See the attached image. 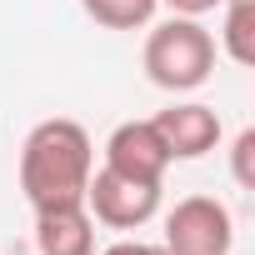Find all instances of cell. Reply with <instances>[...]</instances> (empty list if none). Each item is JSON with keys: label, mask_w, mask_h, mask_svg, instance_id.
<instances>
[{"label": "cell", "mask_w": 255, "mask_h": 255, "mask_svg": "<svg viewBox=\"0 0 255 255\" xmlns=\"http://www.w3.org/2000/svg\"><path fill=\"white\" fill-rule=\"evenodd\" d=\"M95 170V145L80 120H40L20 145V190L30 210L50 205H85V185Z\"/></svg>", "instance_id": "6da1fadb"}, {"label": "cell", "mask_w": 255, "mask_h": 255, "mask_svg": "<svg viewBox=\"0 0 255 255\" xmlns=\"http://www.w3.org/2000/svg\"><path fill=\"white\" fill-rule=\"evenodd\" d=\"M215 55H220V45L195 15H170V20L150 25L140 65H145V80L155 90L185 95V90H200L215 75Z\"/></svg>", "instance_id": "7a4b0ae2"}, {"label": "cell", "mask_w": 255, "mask_h": 255, "mask_svg": "<svg viewBox=\"0 0 255 255\" xmlns=\"http://www.w3.org/2000/svg\"><path fill=\"white\" fill-rule=\"evenodd\" d=\"M170 255H230L235 245V220L230 205L215 195H185L165 215V240Z\"/></svg>", "instance_id": "3957f363"}, {"label": "cell", "mask_w": 255, "mask_h": 255, "mask_svg": "<svg viewBox=\"0 0 255 255\" xmlns=\"http://www.w3.org/2000/svg\"><path fill=\"white\" fill-rule=\"evenodd\" d=\"M85 210L95 225H110V230H140L160 215V185L150 180H130V175H115V170H90V185H85Z\"/></svg>", "instance_id": "277c9868"}, {"label": "cell", "mask_w": 255, "mask_h": 255, "mask_svg": "<svg viewBox=\"0 0 255 255\" xmlns=\"http://www.w3.org/2000/svg\"><path fill=\"white\" fill-rule=\"evenodd\" d=\"M170 150L155 130V120H125L110 130L105 140V170L115 175H130V180H150V185H165V170H170Z\"/></svg>", "instance_id": "5b68a950"}, {"label": "cell", "mask_w": 255, "mask_h": 255, "mask_svg": "<svg viewBox=\"0 0 255 255\" xmlns=\"http://www.w3.org/2000/svg\"><path fill=\"white\" fill-rule=\"evenodd\" d=\"M150 120H155V130H160L170 160H205L220 145V135H225L220 130V115L210 105H200V100H180V105H170V110H160Z\"/></svg>", "instance_id": "8992f818"}, {"label": "cell", "mask_w": 255, "mask_h": 255, "mask_svg": "<svg viewBox=\"0 0 255 255\" xmlns=\"http://www.w3.org/2000/svg\"><path fill=\"white\" fill-rule=\"evenodd\" d=\"M35 250L40 255H95V220L85 205L35 210Z\"/></svg>", "instance_id": "52a82bcc"}, {"label": "cell", "mask_w": 255, "mask_h": 255, "mask_svg": "<svg viewBox=\"0 0 255 255\" xmlns=\"http://www.w3.org/2000/svg\"><path fill=\"white\" fill-rule=\"evenodd\" d=\"M220 50L235 65H255V0H220Z\"/></svg>", "instance_id": "ba28073f"}, {"label": "cell", "mask_w": 255, "mask_h": 255, "mask_svg": "<svg viewBox=\"0 0 255 255\" xmlns=\"http://www.w3.org/2000/svg\"><path fill=\"white\" fill-rule=\"evenodd\" d=\"M80 10L105 30H145L160 10V0H80Z\"/></svg>", "instance_id": "9c48e42d"}, {"label": "cell", "mask_w": 255, "mask_h": 255, "mask_svg": "<svg viewBox=\"0 0 255 255\" xmlns=\"http://www.w3.org/2000/svg\"><path fill=\"white\" fill-rule=\"evenodd\" d=\"M255 130H250V125H245V130L235 135V145H230V175H235V185L240 190H250L255 185Z\"/></svg>", "instance_id": "30bf717a"}, {"label": "cell", "mask_w": 255, "mask_h": 255, "mask_svg": "<svg viewBox=\"0 0 255 255\" xmlns=\"http://www.w3.org/2000/svg\"><path fill=\"white\" fill-rule=\"evenodd\" d=\"M100 255H170L165 245H150V240H115L110 250H100Z\"/></svg>", "instance_id": "8fae6325"}, {"label": "cell", "mask_w": 255, "mask_h": 255, "mask_svg": "<svg viewBox=\"0 0 255 255\" xmlns=\"http://www.w3.org/2000/svg\"><path fill=\"white\" fill-rule=\"evenodd\" d=\"M160 5H170V15H210V10H220V0H160Z\"/></svg>", "instance_id": "7c38bea8"}]
</instances>
